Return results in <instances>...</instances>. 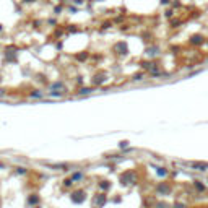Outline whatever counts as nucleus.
Segmentation results:
<instances>
[{"label":"nucleus","instance_id":"nucleus-2","mask_svg":"<svg viewBox=\"0 0 208 208\" xmlns=\"http://www.w3.org/2000/svg\"><path fill=\"white\" fill-rule=\"evenodd\" d=\"M107 202V197L106 193H99V195L94 197V202H93V208H102Z\"/></svg>","mask_w":208,"mask_h":208},{"label":"nucleus","instance_id":"nucleus-27","mask_svg":"<svg viewBox=\"0 0 208 208\" xmlns=\"http://www.w3.org/2000/svg\"><path fill=\"white\" fill-rule=\"evenodd\" d=\"M0 31H2V25H0Z\"/></svg>","mask_w":208,"mask_h":208},{"label":"nucleus","instance_id":"nucleus-25","mask_svg":"<svg viewBox=\"0 0 208 208\" xmlns=\"http://www.w3.org/2000/svg\"><path fill=\"white\" fill-rule=\"evenodd\" d=\"M161 3H163V5H167V3H169V0H161Z\"/></svg>","mask_w":208,"mask_h":208},{"label":"nucleus","instance_id":"nucleus-1","mask_svg":"<svg viewBox=\"0 0 208 208\" xmlns=\"http://www.w3.org/2000/svg\"><path fill=\"white\" fill-rule=\"evenodd\" d=\"M70 198H72V202L73 203H83L86 200V192L83 190V189H77V190H73L72 193H70Z\"/></svg>","mask_w":208,"mask_h":208},{"label":"nucleus","instance_id":"nucleus-20","mask_svg":"<svg viewBox=\"0 0 208 208\" xmlns=\"http://www.w3.org/2000/svg\"><path fill=\"white\" fill-rule=\"evenodd\" d=\"M26 167H17V174H25Z\"/></svg>","mask_w":208,"mask_h":208},{"label":"nucleus","instance_id":"nucleus-8","mask_svg":"<svg viewBox=\"0 0 208 208\" xmlns=\"http://www.w3.org/2000/svg\"><path fill=\"white\" fill-rule=\"evenodd\" d=\"M169 190H171V185H169L167 182H163V184H159L158 185V192L159 193H167Z\"/></svg>","mask_w":208,"mask_h":208},{"label":"nucleus","instance_id":"nucleus-21","mask_svg":"<svg viewBox=\"0 0 208 208\" xmlns=\"http://www.w3.org/2000/svg\"><path fill=\"white\" fill-rule=\"evenodd\" d=\"M156 208H169V205H167V203H164V202H161V203H158V205H156Z\"/></svg>","mask_w":208,"mask_h":208},{"label":"nucleus","instance_id":"nucleus-18","mask_svg":"<svg viewBox=\"0 0 208 208\" xmlns=\"http://www.w3.org/2000/svg\"><path fill=\"white\" fill-rule=\"evenodd\" d=\"M41 96H42V93H41V91H34V93H31V98H41Z\"/></svg>","mask_w":208,"mask_h":208},{"label":"nucleus","instance_id":"nucleus-16","mask_svg":"<svg viewBox=\"0 0 208 208\" xmlns=\"http://www.w3.org/2000/svg\"><path fill=\"white\" fill-rule=\"evenodd\" d=\"M77 59H78V60H86V59H88V52H85V54H80V55H77Z\"/></svg>","mask_w":208,"mask_h":208},{"label":"nucleus","instance_id":"nucleus-6","mask_svg":"<svg viewBox=\"0 0 208 208\" xmlns=\"http://www.w3.org/2000/svg\"><path fill=\"white\" fill-rule=\"evenodd\" d=\"M39 202H41V198H39V195H37V193H31V195L28 197V205H33V207H36V205H39Z\"/></svg>","mask_w":208,"mask_h":208},{"label":"nucleus","instance_id":"nucleus-7","mask_svg":"<svg viewBox=\"0 0 208 208\" xmlns=\"http://www.w3.org/2000/svg\"><path fill=\"white\" fill-rule=\"evenodd\" d=\"M190 166L193 167L195 171H207V169H208V164L207 163H192Z\"/></svg>","mask_w":208,"mask_h":208},{"label":"nucleus","instance_id":"nucleus-13","mask_svg":"<svg viewBox=\"0 0 208 208\" xmlns=\"http://www.w3.org/2000/svg\"><path fill=\"white\" fill-rule=\"evenodd\" d=\"M73 179H72V177H67L65 180H64V187H72V185H73Z\"/></svg>","mask_w":208,"mask_h":208},{"label":"nucleus","instance_id":"nucleus-17","mask_svg":"<svg viewBox=\"0 0 208 208\" xmlns=\"http://www.w3.org/2000/svg\"><path fill=\"white\" fill-rule=\"evenodd\" d=\"M133 80H135V82H140V80H143V73H135V75H133Z\"/></svg>","mask_w":208,"mask_h":208},{"label":"nucleus","instance_id":"nucleus-26","mask_svg":"<svg viewBox=\"0 0 208 208\" xmlns=\"http://www.w3.org/2000/svg\"><path fill=\"white\" fill-rule=\"evenodd\" d=\"M25 2H26V3H29V2H34V0H25Z\"/></svg>","mask_w":208,"mask_h":208},{"label":"nucleus","instance_id":"nucleus-28","mask_svg":"<svg viewBox=\"0 0 208 208\" xmlns=\"http://www.w3.org/2000/svg\"><path fill=\"white\" fill-rule=\"evenodd\" d=\"M207 62H208V60H207Z\"/></svg>","mask_w":208,"mask_h":208},{"label":"nucleus","instance_id":"nucleus-23","mask_svg":"<svg viewBox=\"0 0 208 208\" xmlns=\"http://www.w3.org/2000/svg\"><path fill=\"white\" fill-rule=\"evenodd\" d=\"M174 208H185V205H184V203H176Z\"/></svg>","mask_w":208,"mask_h":208},{"label":"nucleus","instance_id":"nucleus-12","mask_svg":"<svg viewBox=\"0 0 208 208\" xmlns=\"http://www.w3.org/2000/svg\"><path fill=\"white\" fill-rule=\"evenodd\" d=\"M159 52V47H151V49L146 50V54L150 55V57H153V55H156V54Z\"/></svg>","mask_w":208,"mask_h":208},{"label":"nucleus","instance_id":"nucleus-24","mask_svg":"<svg viewBox=\"0 0 208 208\" xmlns=\"http://www.w3.org/2000/svg\"><path fill=\"white\" fill-rule=\"evenodd\" d=\"M73 2H75L77 5H82V3H83V0H73Z\"/></svg>","mask_w":208,"mask_h":208},{"label":"nucleus","instance_id":"nucleus-11","mask_svg":"<svg viewBox=\"0 0 208 208\" xmlns=\"http://www.w3.org/2000/svg\"><path fill=\"white\" fill-rule=\"evenodd\" d=\"M193 185H195V189L198 192H205V185L200 182V180H193Z\"/></svg>","mask_w":208,"mask_h":208},{"label":"nucleus","instance_id":"nucleus-15","mask_svg":"<svg viewBox=\"0 0 208 208\" xmlns=\"http://www.w3.org/2000/svg\"><path fill=\"white\" fill-rule=\"evenodd\" d=\"M99 187H101L102 190H106V189L111 187V184H107V180H101V182H99Z\"/></svg>","mask_w":208,"mask_h":208},{"label":"nucleus","instance_id":"nucleus-9","mask_svg":"<svg viewBox=\"0 0 208 208\" xmlns=\"http://www.w3.org/2000/svg\"><path fill=\"white\" fill-rule=\"evenodd\" d=\"M70 177L73 179V182H78V180H82L83 177H85V174H83V172H73Z\"/></svg>","mask_w":208,"mask_h":208},{"label":"nucleus","instance_id":"nucleus-5","mask_svg":"<svg viewBox=\"0 0 208 208\" xmlns=\"http://www.w3.org/2000/svg\"><path fill=\"white\" fill-rule=\"evenodd\" d=\"M189 44H192V46H200V44H203V36H202V34H193V36L189 39Z\"/></svg>","mask_w":208,"mask_h":208},{"label":"nucleus","instance_id":"nucleus-10","mask_svg":"<svg viewBox=\"0 0 208 208\" xmlns=\"http://www.w3.org/2000/svg\"><path fill=\"white\" fill-rule=\"evenodd\" d=\"M50 90L55 91V90H64V83L62 82H55L54 85H50Z\"/></svg>","mask_w":208,"mask_h":208},{"label":"nucleus","instance_id":"nucleus-22","mask_svg":"<svg viewBox=\"0 0 208 208\" xmlns=\"http://www.w3.org/2000/svg\"><path fill=\"white\" fill-rule=\"evenodd\" d=\"M54 12H55V15H59V13L62 12V7H55V8H54Z\"/></svg>","mask_w":208,"mask_h":208},{"label":"nucleus","instance_id":"nucleus-14","mask_svg":"<svg viewBox=\"0 0 208 208\" xmlns=\"http://www.w3.org/2000/svg\"><path fill=\"white\" fill-rule=\"evenodd\" d=\"M93 93V88H90V86H86V88H82L80 90V94H90Z\"/></svg>","mask_w":208,"mask_h":208},{"label":"nucleus","instance_id":"nucleus-4","mask_svg":"<svg viewBox=\"0 0 208 208\" xmlns=\"http://www.w3.org/2000/svg\"><path fill=\"white\" fill-rule=\"evenodd\" d=\"M114 52L119 54V55H125L127 54V44H124V42H117V44L114 46Z\"/></svg>","mask_w":208,"mask_h":208},{"label":"nucleus","instance_id":"nucleus-19","mask_svg":"<svg viewBox=\"0 0 208 208\" xmlns=\"http://www.w3.org/2000/svg\"><path fill=\"white\" fill-rule=\"evenodd\" d=\"M158 174H159V176H166L167 171L164 169V167H159V169H158Z\"/></svg>","mask_w":208,"mask_h":208},{"label":"nucleus","instance_id":"nucleus-3","mask_svg":"<svg viewBox=\"0 0 208 208\" xmlns=\"http://www.w3.org/2000/svg\"><path fill=\"white\" fill-rule=\"evenodd\" d=\"M120 182L125 184V185H129V184H133V182H135V174H133L132 171L122 174V176H120Z\"/></svg>","mask_w":208,"mask_h":208}]
</instances>
